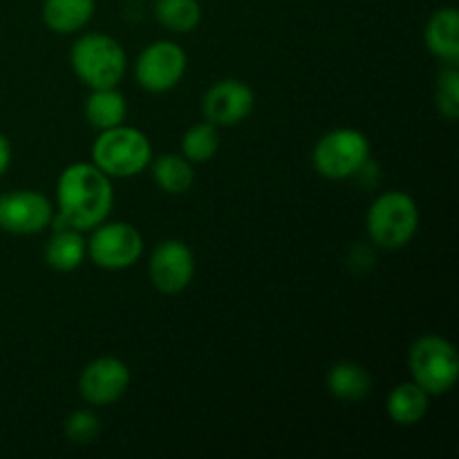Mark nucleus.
I'll return each instance as SVG.
<instances>
[{"instance_id":"obj_13","label":"nucleus","mask_w":459,"mask_h":459,"mask_svg":"<svg viewBox=\"0 0 459 459\" xmlns=\"http://www.w3.org/2000/svg\"><path fill=\"white\" fill-rule=\"evenodd\" d=\"M426 43L442 61H459V13L455 7H442L430 16L426 25Z\"/></svg>"},{"instance_id":"obj_3","label":"nucleus","mask_w":459,"mask_h":459,"mask_svg":"<svg viewBox=\"0 0 459 459\" xmlns=\"http://www.w3.org/2000/svg\"><path fill=\"white\" fill-rule=\"evenodd\" d=\"M70 61L74 74L90 90L117 88L128 67V58L119 40L99 31H90L76 39Z\"/></svg>"},{"instance_id":"obj_7","label":"nucleus","mask_w":459,"mask_h":459,"mask_svg":"<svg viewBox=\"0 0 459 459\" xmlns=\"http://www.w3.org/2000/svg\"><path fill=\"white\" fill-rule=\"evenodd\" d=\"M143 238L137 227L128 222H106L92 229L88 240V255L97 267L108 272L128 269L142 258Z\"/></svg>"},{"instance_id":"obj_18","label":"nucleus","mask_w":459,"mask_h":459,"mask_svg":"<svg viewBox=\"0 0 459 459\" xmlns=\"http://www.w3.org/2000/svg\"><path fill=\"white\" fill-rule=\"evenodd\" d=\"M372 379L359 363L341 361L327 372V390L341 402H361L370 394Z\"/></svg>"},{"instance_id":"obj_19","label":"nucleus","mask_w":459,"mask_h":459,"mask_svg":"<svg viewBox=\"0 0 459 459\" xmlns=\"http://www.w3.org/2000/svg\"><path fill=\"white\" fill-rule=\"evenodd\" d=\"M151 169L157 186L169 193V195H182L195 182L193 164L184 155L166 152V155H160L157 160L151 161Z\"/></svg>"},{"instance_id":"obj_20","label":"nucleus","mask_w":459,"mask_h":459,"mask_svg":"<svg viewBox=\"0 0 459 459\" xmlns=\"http://www.w3.org/2000/svg\"><path fill=\"white\" fill-rule=\"evenodd\" d=\"M155 18L175 34L193 31L202 21V7L197 0H155Z\"/></svg>"},{"instance_id":"obj_1","label":"nucleus","mask_w":459,"mask_h":459,"mask_svg":"<svg viewBox=\"0 0 459 459\" xmlns=\"http://www.w3.org/2000/svg\"><path fill=\"white\" fill-rule=\"evenodd\" d=\"M58 215L72 229L92 231L97 224L108 220L115 204L112 179L94 164L76 161L70 164L56 182Z\"/></svg>"},{"instance_id":"obj_14","label":"nucleus","mask_w":459,"mask_h":459,"mask_svg":"<svg viewBox=\"0 0 459 459\" xmlns=\"http://www.w3.org/2000/svg\"><path fill=\"white\" fill-rule=\"evenodd\" d=\"M429 397L424 388L415 384V381H403L393 388L385 402V411H388L390 420L399 426H415L429 412Z\"/></svg>"},{"instance_id":"obj_6","label":"nucleus","mask_w":459,"mask_h":459,"mask_svg":"<svg viewBox=\"0 0 459 459\" xmlns=\"http://www.w3.org/2000/svg\"><path fill=\"white\" fill-rule=\"evenodd\" d=\"M370 160V142L357 128H336L323 134L314 146L312 161L325 179H350Z\"/></svg>"},{"instance_id":"obj_16","label":"nucleus","mask_w":459,"mask_h":459,"mask_svg":"<svg viewBox=\"0 0 459 459\" xmlns=\"http://www.w3.org/2000/svg\"><path fill=\"white\" fill-rule=\"evenodd\" d=\"M126 115H128V103H126V97L117 88L92 90L88 101H85V119L99 133L121 126Z\"/></svg>"},{"instance_id":"obj_17","label":"nucleus","mask_w":459,"mask_h":459,"mask_svg":"<svg viewBox=\"0 0 459 459\" xmlns=\"http://www.w3.org/2000/svg\"><path fill=\"white\" fill-rule=\"evenodd\" d=\"M88 255V242L83 240L79 229H58L54 231L48 249H45V260L56 272H74L81 267L83 258Z\"/></svg>"},{"instance_id":"obj_11","label":"nucleus","mask_w":459,"mask_h":459,"mask_svg":"<svg viewBox=\"0 0 459 459\" xmlns=\"http://www.w3.org/2000/svg\"><path fill=\"white\" fill-rule=\"evenodd\" d=\"M254 90L240 79H222L211 85L202 97V115L213 126L242 124L254 110Z\"/></svg>"},{"instance_id":"obj_12","label":"nucleus","mask_w":459,"mask_h":459,"mask_svg":"<svg viewBox=\"0 0 459 459\" xmlns=\"http://www.w3.org/2000/svg\"><path fill=\"white\" fill-rule=\"evenodd\" d=\"M130 385V370L121 359L99 357L85 366L79 379V393L92 406L119 402Z\"/></svg>"},{"instance_id":"obj_10","label":"nucleus","mask_w":459,"mask_h":459,"mask_svg":"<svg viewBox=\"0 0 459 459\" xmlns=\"http://www.w3.org/2000/svg\"><path fill=\"white\" fill-rule=\"evenodd\" d=\"M148 273L161 294H179L195 276V255L186 242L164 240L152 251Z\"/></svg>"},{"instance_id":"obj_4","label":"nucleus","mask_w":459,"mask_h":459,"mask_svg":"<svg viewBox=\"0 0 459 459\" xmlns=\"http://www.w3.org/2000/svg\"><path fill=\"white\" fill-rule=\"evenodd\" d=\"M368 233L384 249H402L420 229V209L406 191H385L368 211Z\"/></svg>"},{"instance_id":"obj_9","label":"nucleus","mask_w":459,"mask_h":459,"mask_svg":"<svg viewBox=\"0 0 459 459\" xmlns=\"http://www.w3.org/2000/svg\"><path fill=\"white\" fill-rule=\"evenodd\" d=\"M52 202L39 191H12L0 195V229L13 236H34L52 222Z\"/></svg>"},{"instance_id":"obj_8","label":"nucleus","mask_w":459,"mask_h":459,"mask_svg":"<svg viewBox=\"0 0 459 459\" xmlns=\"http://www.w3.org/2000/svg\"><path fill=\"white\" fill-rule=\"evenodd\" d=\"M186 52L173 40H155L146 45L134 63L137 83L146 92H169L182 81L186 72Z\"/></svg>"},{"instance_id":"obj_2","label":"nucleus","mask_w":459,"mask_h":459,"mask_svg":"<svg viewBox=\"0 0 459 459\" xmlns=\"http://www.w3.org/2000/svg\"><path fill=\"white\" fill-rule=\"evenodd\" d=\"M152 161L151 139L133 126L101 130L92 143V164L110 179H128L143 173Z\"/></svg>"},{"instance_id":"obj_15","label":"nucleus","mask_w":459,"mask_h":459,"mask_svg":"<svg viewBox=\"0 0 459 459\" xmlns=\"http://www.w3.org/2000/svg\"><path fill=\"white\" fill-rule=\"evenodd\" d=\"M94 16V0H45L43 21L56 34H74Z\"/></svg>"},{"instance_id":"obj_22","label":"nucleus","mask_w":459,"mask_h":459,"mask_svg":"<svg viewBox=\"0 0 459 459\" xmlns=\"http://www.w3.org/2000/svg\"><path fill=\"white\" fill-rule=\"evenodd\" d=\"M437 108L446 119L455 121L459 117V72L455 63H448L446 70L439 74Z\"/></svg>"},{"instance_id":"obj_23","label":"nucleus","mask_w":459,"mask_h":459,"mask_svg":"<svg viewBox=\"0 0 459 459\" xmlns=\"http://www.w3.org/2000/svg\"><path fill=\"white\" fill-rule=\"evenodd\" d=\"M101 430L97 415L92 411H74L65 420V435L74 444H90Z\"/></svg>"},{"instance_id":"obj_21","label":"nucleus","mask_w":459,"mask_h":459,"mask_svg":"<svg viewBox=\"0 0 459 459\" xmlns=\"http://www.w3.org/2000/svg\"><path fill=\"white\" fill-rule=\"evenodd\" d=\"M218 148V126H213L211 121H202V124L191 126L182 137V155L186 157L191 164H204V161L213 160Z\"/></svg>"},{"instance_id":"obj_5","label":"nucleus","mask_w":459,"mask_h":459,"mask_svg":"<svg viewBox=\"0 0 459 459\" xmlns=\"http://www.w3.org/2000/svg\"><path fill=\"white\" fill-rule=\"evenodd\" d=\"M412 381L426 393L437 397L457 384L459 357L455 345L437 334H426L412 343L408 354Z\"/></svg>"},{"instance_id":"obj_24","label":"nucleus","mask_w":459,"mask_h":459,"mask_svg":"<svg viewBox=\"0 0 459 459\" xmlns=\"http://www.w3.org/2000/svg\"><path fill=\"white\" fill-rule=\"evenodd\" d=\"M9 164H12V143H9V139L0 133V178L7 173Z\"/></svg>"}]
</instances>
